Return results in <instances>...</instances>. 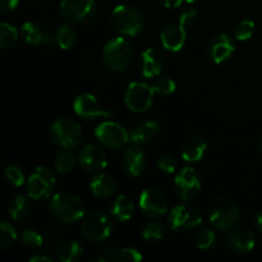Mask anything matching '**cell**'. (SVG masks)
I'll return each mask as SVG.
<instances>
[{
  "label": "cell",
  "instance_id": "cell-1",
  "mask_svg": "<svg viewBox=\"0 0 262 262\" xmlns=\"http://www.w3.org/2000/svg\"><path fill=\"white\" fill-rule=\"evenodd\" d=\"M51 216L64 224L78 222L84 215V205L78 196L69 192H59L49 204Z\"/></svg>",
  "mask_w": 262,
  "mask_h": 262
},
{
  "label": "cell",
  "instance_id": "cell-2",
  "mask_svg": "<svg viewBox=\"0 0 262 262\" xmlns=\"http://www.w3.org/2000/svg\"><path fill=\"white\" fill-rule=\"evenodd\" d=\"M209 219L219 230L232 229L239 223L241 210L237 202L228 196H219L209 205Z\"/></svg>",
  "mask_w": 262,
  "mask_h": 262
},
{
  "label": "cell",
  "instance_id": "cell-3",
  "mask_svg": "<svg viewBox=\"0 0 262 262\" xmlns=\"http://www.w3.org/2000/svg\"><path fill=\"white\" fill-rule=\"evenodd\" d=\"M51 140L59 147L66 150H74L83 141L81 125L71 118H59L50 128Z\"/></svg>",
  "mask_w": 262,
  "mask_h": 262
},
{
  "label": "cell",
  "instance_id": "cell-4",
  "mask_svg": "<svg viewBox=\"0 0 262 262\" xmlns=\"http://www.w3.org/2000/svg\"><path fill=\"white\" fill-rule=\"evenodd\" d=\"M112 27L117 32L127 36H136L145 27L142 14L129 5H118L110 17Z\"/></svg>",
  "mask_w": 262,
  "mask_h": 262
},
{
  "label": "cell",
  "instance_id": "cell-5",
  "mask_svg": "<svg viewBox=\"0 0 262 262\" xmlns=\"http://www.w3.org/2000/svg\"><path fill=\"white\" fill-rule=\"evenodd\" d=\"M133 58V49L129 41L124 37H115L105 45L102 59L105 66L115 72H122L130 64Z\"/></svg>",
  "mask_w": 262,
  "mask_h": 262
},
{
  "label": "cell",
  "instance_id": "cell-6",
  "mask_svg": "<svg viewBox=\"0 0 262 262\" xmlns=\"http://www.w3.org/2000/svg\"><path fill=\"white\" fill-rule=\"evenodd\" d=\"M56 184L55 174L46 166H38L26 182V191L32 200L46 199L54 191Z\"/></svg>",
  "mask_w": 262,
  "mask_h": 262
},
{
  "label": "cell",
  "instance_id": "cell-7",
  "mask_svg": "<svg viewBox=\"0 0 262 262\" xmlns=\"http://www.w3.org/2000/svg\"><path fill=\"white\" fill-rule=\"evenodd\" d=\"M202 223V214L197 207L192 205H177L168 215V225L171 230L188 232L194 229Z\"/></svg>",
  "mask_w": 262,
  "mask_h": 262
},
{
  "label": "cell",
  "instance_id": "cell-8",
  "mask_svg": "<svg viewBox=\"0 0 262 262\" xmlns=\"http://www.w3.org/2000/svg\"><path fill=\"white\" fill-rule=\"evenodd\" d=\"M112 220L105 214L99 211L86 215L82 220L81 233L90 242L100 243L106 241L112 233Z\"/></svg>",
  "mask_w": 262,
  "mask_h": 262
},
{
  "label": "cell",
  "instance_id": "cell-9",
  "mask_svg": "<svg viewBox=\"0 0 262 262\" xmlns=\"http://www.w3.org/2000/svg\"><path fill=\"white\" fill-rule=\"evenodd\" d=\"M95 137L107 150L118 151L129 141V133L120 124L114 122H104L95 129Z\"/></svg>",
  "mask_w": 262,
  "mask_h": 262
},
{
  "label": "cell",
  "instance_id": "cell-10",
  "mask_svg": "<svg viewBox=\"0 0 262 262\" xmlns=\"http://www.w3.org/2000/svg\"><path fill=\"white\" fill-rule=\"evenodd\" d=\"M152 86L143 82H132L125 92L124 101L128 109L133 113H143L151 106L154 101Z\"/></svg>",
  "mask_w": 262,
  "mask_h": 262
},
{
  "label": "cell",
  "instance_id": "cell-11",
  "mask_svg": "<svg viewBox=\"0 0 262 262\" xmlns=\"http://www.w3.org/2000/svg\"><path fill=\"white\" fill-rule=\"evenodd\" d=\"M140 209L148 217H160L168 212V200L158 188L143 189L140 196Z\"/></svg>",
  "mask_w": 262,
  "mask_h": 262
},
{
  "label": "cell",
  "instance_id": "cell-12",
  "mask_svg": "<svg viewBox=\"0 0 262 262\" xmlns=\"http://www.w3.org/2000/svg\"><path fill=\"white\" fill-rule=\"evenodd\" d=\"M174 188L177 194L183 201H189L199 194L201 189V181L197 171L191 166L182 169L176 177L174 181Z\"/></svg>",
  "mask_w": 262,
  "mask_h": 262
},
{
  "label": "cell",
  "instance_id": "cell-13",
  "mask_svg": "<svg viewBox=\"0 0 262 262\" xmlns=\"http://www.w3.org/2000/svg\"><path fill=\"white\" fill-rule=\"evenodd\" d=\"M95 12V0H61L60 15L71 23L90 19Z\"/></svg>",
  "mask_w": 262,
  "mask_h": 262
},
{
  "label": "cell",
  "instance_id": "cell-14",
  "mask_svg": "<svg viewBox=\"0 0 262 262\" xmlns=\"http://www.w3.org/2000/svg\"><path fill=\"white\" fill-rule=\"evenodd\" d=\"M73 107L76 114L84 120H94L97 118H110L112 112L104 109L97 101L96 97L91 94H82L76 97L73 102Z\"/></svg>",
  "mask_w": 262,
  "mask_h": 262
},
{
  "label": "cell",
  "instance_id": "cell-15",
  "mask_svg": "<svg viewBox=\"0 0 262 262\" xmlns=\"http://www.w3.org/2000/svg\"><path fill=\"white\" fill-rule=\"evenodd\" d=\"M79 165L87 171L104 170L107 165L106 154L101 147L95 145H86L79 150L77 156Z\"/></svg>",
  "mask_w": 262,
  "mask_h": 262
},
{
  "label": "cell",
  "instance_id": "cell-16",
  "mask_svg": "<svg viewBox=\"0 0 262 262\" xmlns=\"http://www.w3.org/2000/svg\"><path fill=\"white\" fill-rule=\"evenodd\" d=\"M234 50V43H233L230 36L225 35V33H220V35L215 36L210 41L209 46H207V55H209L210 60L212 63L222 64L224 61L229 60Z\"/></svg>",
  "mask_w": 262,
  "mask_h": 262
},
{
  "label": "cell",
  "instance_id": "cell-17",
  "mask_svg": "<svg viewBox=\"0 0 262 262\" xmlns=\"http://www.w3.org/2000/svg\"><path fill=\"white\" fill-rule=\"evenodd\" d=\"M227 245L237 253H248L256 245L255 233L248 228H234L228 233Z\"/></svg>",
  "mask_w": 262,
  "mask_h": 262
},
{
  "label": "cell",
  "instance_id": "cell-18",
  "mask_svg": "<svg viewBox=\"0 0 262 262\" xmlns=\"http://www.w3.org/2000/svg\"><path fill=\"white\" fill-rule=\"evenodd\" d=\"M20 35L23 40L31 45L53 43V41H55V32H53V30L35 22H26L20 28Z\"/></svg>",
  "mask_w": 262,
  "mask_h": 262
},
{
  "label": "cell",
  "instance_id": "cell-19",
  "mask_svg": "<svg viewBox=\"0 0 262 262\" xmlns=\"http://www.w3.org/2000/svg\"><path fill=\"white\" fill-rule=\"evenodd\" d=\"M122 164L127 174L130 177H138L145 171L147 160L142 148L138 145H133L123 155Z\"/></svg>",
  "mask_w": 262,
  "mask_h": 262
},
{
  "label": "cell",
  "instance_id": "cell-20",
  "mask_svg": "<svg viewBox=\"0 0 262 262\" xmlns=\"http://www.w3.org/2000/svg\"><path fill=\"white\" fill-rule=\"evenodd\" d=\"M159 133H160L159 123L155 120H146V122L138 123L130 129L129 141L133 145H147L158 137Z\"/></svg>",
  "mask_w": 262,
  "mask_h": 262
},
{
  "label": "cell",
  "instance_id": "cell-21",
  "mask_svg": "<svg viewBox=\"0 0 262 262\" xmlns=\"http://www.w3.org/2000/svg\"><path fill=\"white\" fill-rule=\"evenodd\" d=\"M187 32L186 28L182 27L181 25H169L161 31L160 40L161 45L166 49L168 51H177L182 50V48L186 43Z\"/></svg>",
  "mask_w": 262,
  "mask_h": 262
},
{
  "label": "cell",
  "instance_id": "cell-22",
  "mask_svg": "<svg viewBox=\"0 0 262 262\" xmlns=\"http://www.w3.org/2000/svg\"><path fill=\"white\" fill-rule=\"evenodd\" d=\"M163 58L155 49H146L141 54L138 68H140L141 74L146 78H154V77L159 76L163 71Z\"/></svg>",
  "mask_w": 262,
  "mask_h": 262
},
{
  "label": "cell",
  "instance_id": "cell-23",
  "mask_svg": "<svg viewBox=\"0 0 262 262\" xmlns=\"http://www.w3.org/2000/svg\"><path fill=\"white\" fill-rule=\"evenodd\" d=\"M90 189L99 199H109L117 191V182L110 174L99 173L90 182Z\"/></svg>",
  "mask_w": 262,
  "mask_h": 262
},
{
  "label": "cell",
  "instance_id": "cell-24",
  "mask_svg": "<svg viewBox=\"0 0 262 262\" xmlns=\"http://www.w3.org/2000/svg\"><path fill=\"white\" fill-rule=\"evenodd\" d=\"M207 150V145L201 138H191L183 145L181 156L187 163H199L202 160Z\"/></svg>",
  "mask_w": 262,
  "mask_h": 262
},
{
  "label": "cell",
  "instance_id": "cell-25",
  "mask_svg": "<svg viewBox=\"0 0 262 262\" xmlns=\"http://www.w3.org/2000/svg\"><path fill=\"white\" fill-rule=\"evenodd\" d=\"M133 212H135V204L128 196L120 194L113 201L112 215L118 222H127L133 216Z\"/></svg>",
  "mask_w": 262,
  "mask_h": 262
},
{
  "label": "cell",
  "instance_id": "cell-26",
  "mask_svg": "<svg viewBox=\"0 0 262 262\" xmlns=\"http://www.w3.org/2000/svg\"><path fill=\"white\" fill-rule=\"evenodd\" d=\"M8 212L15 222H23L31 214V204L23 194H15L8 205Z\"/></svg>",
  "mask_w": 262,
  "mask_h": 262
},
{
  "label": "cell",
  "instance_id": "cell-27",
  "mask_svg": "<svg viewBox=\"0 0 262 262\" xmlns=\"http://www.w3.org/2000/svg\"><path fill=\"white\" fill-rule=\"evenodd\" d=\"M56 255L61 262H76L83 255V247L77 241H68L59 246Z\"/></svg>",
  "mask_w": 262,
  "mask_h": 262
},
{
  "label": "cell",
  "instance_id": "cell-28",
  "mask_svg": "<svg viewBox=\"0 0 262 262\" xmlns=\"http://www.w3.org/2000/svg\"><path fill=\"white\" fill-rule=\"evenodd\" d=\"M77 41L76 31L68 25H63L55 31V42L58 46L63 50H68V49L73 48L74 43Z\"/></svg>",
  "mask_w": 262,
  "mask_h": 262
},
{
  "label": "cell",
  "instance_id": "cell-29",
  "mask_svg": "<svg viewBox=\"0 0 262 262\" xmlns=\"http://www.w3.org/2000/svg\"><path fill=\"white\" fill-rule=\"evenodd\" d=\"M54 164H55V169L59 173H69V171L73 170L74 165H76V158L71 151L64 148L55 156Z\"/></svg>",
  "mask_w": 262,
  "mask_h": 262
},
{
  "label": "cell",
  "instance_id": "cell-30",
  "mask_svg": "<svg viewBox=\"0 0 262 262\" xmlns=\"http://www.w3.org/2000/svg\"><path fill=\"white\" fill-rule=\"evenodd\" d=\"M18 40V30L9 23L3 22L0 25V46L3 49L10 48Z\"/></svg>",
  "mask_w": 262,
  "mask_h": 262
},
{
  "label": "cell",
  "instance_id": "cell-31",
  "mask_svg": "<svg viewBox=\"0 0 262 262\" xmlns=\"http://www.w3.org/2000/svg\"><path fill=\"white\" fill-rule=\"evenodd\" d=\"M17 241V232L10 223L3 222L0 225V248L7 250Z\"/></svg>",
  "mask_w": 262,
  "mask_h": 262
},
{
  "label": "cell",
  "instance_id": "cell-32",
  "mask_svg": "<svg viewBox=\"0 0 262 262\" xmlns=\"http://www.w3.org/2000/svg\"><path fill=\"white\" fill-rule=\"evenodd\" d=\"M164 234H165L164 227L158 222L147 223L142 230V237L145 238L147 242H152V243L163 239Z\"/></svg>",
  "mask_w": 262,
  "mask_h": 262
},
{
  "label": "cell",
  "instance_id": "cell-33",
  "mask_svg": "<svg viewBox=\"0 0 262 262\" xmlns=\"http://www.w3.org/2000/svg\"><path fill=\"white\" fill-rule=\"evenodd\" d=\"M255 33V23L250 19H243L238 22L234 27V37L239 41L250 40Z\"/></svg>",
  "mask_w": 262,
  "mask_h": 262
},
{
  "label": "cell",
  "instance_id": "cell-34",
  "mask_svg": "<svg viewBox=\"0 0 262 262\" xmlns=\"http://www.w3.org/2000/svg\"><path fill=\"white\" fill-rule=\"evenodd\" d=\"M152 89L156 94L168 96V95H171L176 91L177 84L176 82L171 78H169V77H159V78L155 79V82H154Z\"/></svg>",
  "mask_w": 262,
  "mask_h": 262
},
{
  "label": "cell",
  "instance_id": "cell-35",
  "mask_svg": "<svg viewBox=\"0 0 262 262\" xmlns=\"http://www.w3.org/2000/svg\"><path fill=\"white\" fill-rule=\"evenodd\" d=\"M215 241H216V235L211 229H201L194 238L196 246L200 250H209L214 246Z\"/></svg>",
  "mask_w": 262,
  "mask_h": 262
},
{
  "label": "cell",
  "instance_id": "cell-36",
  "mask_svg": "<svg viewBox=\"0 0 262 262\" xmlns=\"http://www.w3.org/2000/svg\"><path fill=\"white\" fill-rule=\"evenodd\" d=\"M4 178L7 183H9L13 187H20L25 183V176H23L22 169L15 165H10L5 168Z\"/></svg>",
  "mask_w": 262,
  "mask_h": 262
},
{
  "label": "cell",
  "instance_id": "cell-37",
  "mask_svg": "<svg viewBox=\"0 0 262 262\" xmlns=\"http://www.w3.org/2000/svg\"><path fill=\"white\" fill-rule=\"evenodd\" d=\"M113 260L117 262H138L142 260V255L135 248H122L115 251Z\"/></svg>",
  "mask_w": 262,
  "mask_h": 262
},
{
  "label": "cell",
  "instance_id": "cell-38",
  "mask_svg": "<svg viewBox=\"0 0 262 262\" xmlns=\"http://www.w3.org/2000/svg\"><path fill=\"white\" fill-rule=\"evenodd\" d=\"M45 242V238L38 234L36 230L27 229L22 233V243L28 248H37L41 247Z\"/></svg>",
  "mask_w": 262,
  "mask_h": 262
},
{
  "label": "cell",
  "instance_id": "cell-39",
  "mask_svg": "<svg viewBox=\"0 0 262 262\" xmlns=\"http://www.w3.org/2000/svg\"><path fill=\"white\" fill-rule=\"evenodd\" d=\"M158 168L163 173L173 174L177 170V161L173 156L170 155H161L158 159Z\"/></svg>",
  "mask_w": 262,
  "mask_h": 262
},
{
  "label": "cell",
  "instance_id": "cell-40",
  "mask_svg": "<svg viewBox=\"0 0 262 262\" xmlns=\"http://www.w3.org/2000/svg\"><path fill=\"white\" fill-rule=\"evenodd\" d=\"M196 17H197V10L194 9V8H186V9L183 10V12L181 13V15H179V25L182 26V27H188V26H191L192 23L196 20Z\"/></svg>",
  "mask_w": 262,
  "mask_h": 262
},
{
  "label": "cell",
  "instance_id": "cell-41",
  "mask_svg": "<svg viewBox=\"0 0 262 262\" xmlns=\"http://www.w3.org/2000/svg\"><path fill=\"white\" fill-rule=\"evenodd\" d=\"M19 4V0H0V8L3 12L9 13L13 12Z\"/></svg>",
  "mask_w": 262,
  "mask_h": 262
},
{
  "label": "cell",
  "instance_id": "cell-42",
  "mask_svg": "<svg viewBox=\"0 0 262 262\" xmlns=\"http://www.w3.org/2000/svg\"><path fill=\"white\" fill-rule=\"evenodd\" d=\"M59 241H60V237H59L58 233H55V232L48 233V235H46V238H45L46 245L51 248L59 247V246H60L59 245Z\"/></svg>",
  "mask_w": 262,
  "mask_h": 262
},
{
  "label": "cell",
  "instance_id": "cell-43",
  "mask_svg": "<svg viewBox=\"0 0 262 262\" xmlns=\"http://www.w3.org/2000/svg\"><path fill=\"white\" fill-rule=\"evenodd\" d=\"M159 3L165 8H177L183 3V0H159Z\"/></svg>",
  "mask_w": 262,
  "mask_h": 262
},
{
  "label": "cell",
  "instance_id": "cell-44",
  "mask_svg": "<svg viewBox=\"0 0 262 262\" xmlns=\"http://www.w3.org/2000/svg\"><path fill=\"white\" fill-rule=\"evenodd\" d=\"M30 262H53V257H49V256L43 255H35L32 257H30Z\"/></svg>",
  "mask_w": 262,
  "mask_h": 262
},
{
  "label": "cell",
  "instance_id": "cell-45",
  "mask_svg": "<svg viewBox=\"0 0 262 262\" xmlns=\"http://www.w3.org/2000/svg\"><path fill=\"white\" fill-rule=\"evenodd\" d=\"M256 225H257L258 230L262 233V211H260L256 215Z\"/></svg>",
  "mask_w": 262,
  "mask_h": 262
},
{
  "label": "cell",
  "instance_id": "cell-46",
  "mask_svg": "<svg viewBox=\"0 0 262 262\" xmlns=\"http://www.w3.org/2000/svg\"><path fill=\"white\" fill-rule=\"evenodd\" d=\"M187 3H188V4H196V3H199L200 0H186Z\"/></svg>",
  "mask_w": 262,
  "mask_h": 262
},
{
  "label": "cell",
  "instance_id": "cell-47",
  "mask_svg": "<svg viewBox=\"0 0 262 262\" xmlns=\"http://www.w3.org/2000/svg\"><path fill=\"white\" fill-rule=\"evenodd\" d=\"M258 147H260V150L262 151V138H261V141H260V143H258Z\"/></svg>",
  "mask_w": 262,
  "mask_h": 262
}]
</instances>
